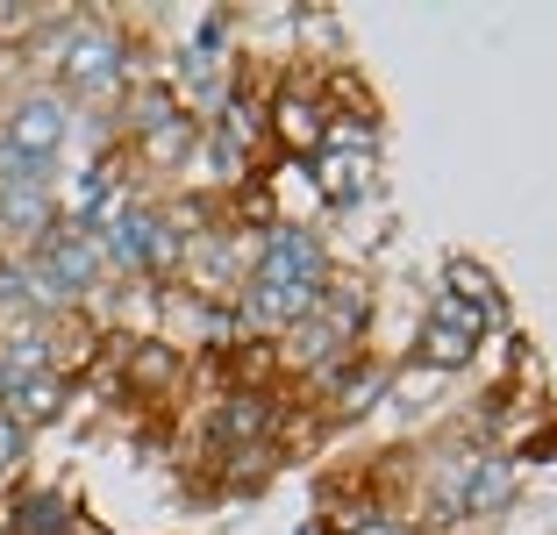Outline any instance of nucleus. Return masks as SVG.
I'll return each instance as SVG.
<instances>
[{
  "label": "nucleus",
  "mask_w": 557,
  "mask_h": 535,
  "mask_svg": "<svg viewBox=\"0 0 557 535\" xmlns=\"http://www.w3.org/2000/svg\"><path fill=\"white\" fill-rule=\"evenodd\" d=\"M322 300V293H308V286H286V278H272V272H250V293H244V314L258 328H278V322H308V308Z\"/></svg>",
  "instance_id": "obj_7"
},
{
  "label": "nucleus",
  "mask_w": 557,
  "mask_h": 535,
  "mask_svg": "<svg viewBox=\"0 0 557 535\" xmlns=\"http://www.w3.org/2000/svg\"><path fill=\"white\" fill-rule=\"evenodd\" d=\"M15 535H72V507L58 493H29L15 507Z\"/></svg>",
  "instance_id": "obj_13"
},
{
  "label": "nucleus",
  "mask_w": 557,
  "mask_h": 535,
  "mask_svg": "<svg viewBox=\"0 0 557 535\" xmlns=\"http://www.w3.org/2000/svg\"><path fill=\"white\" fill-rule=\"evenodd\" d=\"M336 336H344V322H294V350L300 357H322V350H336Z\"/></svg>",
  "instance_id": "obj_17"
},
{
  "label": "nucleus",
  "mask_w": 557,
  "mask_h": 535,
  "mask_svg": "<svg viewBox=\"0 0 557 535\" xmlns=\"http://www.w3.org/2000/svg\"><path fill=\"white\" fill-rule=\"evenodd\" d=\"M364 535H394V528H386V521H372V528H364Z\"/></svg>",
  "instance_id": "obj_21"
},
{
  "label": "nucleus",
  "mask_w": 557,
  "mask_h": 535,
  "mask_svg": "<svg viewBox=\"0 0 557 535\" xmlns=\"http://www.w3.org/2000/svg\"><path fill=\"white\" fill-rule=\"evenodd\" d=\"M50 194H44V178H8L0 186V236H22V244H44L50 236Z\"/></svg>",
  "instance_id": "obj_6"
},
{
  "label": "nucleus",
  "mask_w": 557,
  "mask_h": 535,
  "mask_svg": "<svg viewBox=\"0 0 557 535\" xmlns=\"http://www.w3.org/2000/svg\"><path fill=\"white\" fill-rule=\"evenodd\" d=\"M65 144V100L29 94L15 114H8V136H0V186L8 178H44V164Z\"/></svg>",
  "instance_id": "obj_1"
},
{
  "label": "nucleus",
  "mask_w": 557,
  "mask_h": 535,
  "mask_svg": "<svg viewBox=\"0 0 557 535\" xmlns=\"http://www.w3.org/2000/svg\"><path fill=\"white\" fill-rule=\"evenodd\" d=\"M508 493H515V464H508V457H486V464H472L458 507H465V514H500V507H508Z\"/></svg>",
  "instance_id": "obj_10"
},
{
  "label": "nucleus",
  "mask_w": 557,
  "mask_h": 535,
  "mask_svg": "<svg viewBox=\"0 0 557 535\" xmlns=\"http://www.w3.org/2000/svg\"><path fill=\"white\" fill-rule=\"evenodd\" d=\"M472 350H479V314L458 308V300H443V308L429 314V328H422V364L458 372V364H472Z\"/></svg>",
  "instance_id": "obj_4"
},
{
  "label": "nucleus",
  "mask_w": 557,
  "mask_h": 535,
  "mask_svg": "<svg viewBox=\"0 0 557 535\" xmlns=\"http://www.w3.org/2000/svg\"><path fill=\"white\" fill-rule=\"evenodd\" d=\"M94 236H108V250H115L122 264H136V272L172 258V228L144 208H122V214H108V222H94Z\"/></svg>",
  "instance_id": "obj_2"
},
{
  "label": "nucleus",
  "mask_w": 557,
  "mask_h": 535,
  "mask_svg": "<svg viewBox=\"0 0 557 535\" xmlns=\"http://www.w3.org/2000/svg\"><path fill=\"white\" fill-rule=\"evenodd\" d=\"M136 122H144V129H180V100H172V86L136 94Z\"/></svg>",
  "instance_id": "obj_16"
},
{
  "label": "nucleus",
  "mask_w": 557,
  "mask_h": 535,
  "mask_svg": "<svg viewBox=\"0 0 557 535\" xmlns=\"http://www.w3.org/2000/svg\"><path fill=\"white\" fill-rule=\"evenodd\" d=\"M22 457H29V428H15L8 414H0V471H15Z\"/></svg>",
  "instance_id": "obj_18"
},
{
  "label": "nucleus",
  "mask_w": 557,
  "mask_h": 535,
  "mask_svg": "<svg viewBox=\"0 0 557 535\" xmlns=\"http://www.w3.org/2000/svg\"><path fill=\"white\" fill-rule=\"evenodd\" d=\"M58 72H65L72 94H108L115 72H122V43L115 36H72L65 58H58Z\"/></svg>",
  "instance_id": "obj_5"
},
{
  "label": "nucleus",
  "mask_w": 557,
  "mask_h": 535,
  "mask_svg": "<svg viewBox=\"0 0 557 535\" xmlns=\"http://www.w3.org/2000/svg\"><path fill=\"white\" fill-rule=\"evenodd\" d=\"M236 208H244V222H264V208H272V200H264V186H244V200H236Z\"/></svg>",
  "instance_id": "obj_19"
},
{
  "label": "nucleus",
  "mask_w": 557,
  "mask_h": 535,
  "mask_svg": "<svg viewBox=\"0 0 557 535\" xmlns=\"http://www.w3.org/2000/svg\"><path fill=\"white\" fill-rule=\"evenodd\" d=\"M214 436H222V443H258V436H272V400H264V393H236V400L214 414Z\"/></svg>",
  "instance_id": "obj_11"
},
{
  "label": "nucleus",
  "mask_w": 557,
  "mask_h": 535,
  "mask_svg": "<svg viewBox=\"0 0 557 535\" xmlns=\"http://www.w3.org/2000/svg\"><path fill=\"white\" fill-rule=\"evenodd\" d=\"M164 378H172V350H164V343H136V357H129V386H164Z\"/></svg>",
  "instance_id": "obj_15"
},
{
  "label": "nucleus",
  "mask_w": 557,
  "mask_h": 535,
  "mask_svg": "<svg viewBox=\"0 0 557 535\" xmlns=\"http://www.w3.org/2000/svg\"><path fill=\"white\" fill-rule=\"evenodd\" d=\"M364 178H372V158H364V150H329L322 172H314V186H322L329 200H358Z\"/></svg>",
  "instance_id": "obj_12"
},
{
  "label": "nucleus",
  "mask_w": 557,
  "mask_h": 535,
  "mask_svg": "<svg viewBox=\"0 0 557 535\" xmlns=\"http://www.w3.org/2000/svg\"><path fill=\"white\" fill-rule=\"evenodd\" d=\"M214 72H222V22H208V29L194 36V50H186V79H194L200 94H214Z\"/></svg>",
  "instance_id": "obj_14"
},
{
  "label": "nucleus",
  "mask_w": 557,
  "mask_h": 535,
  "mask_svg": "<svg viewBox=\"0 0 557 535\" xmlns=\"http://www.w3.org/2000/svg\"><path fill=\"white\" fill-rule=\"evenodd\" d=\"M8 386H15V378H8V364H0V400H8Z\"/></svg>",
  "instance_id": "obj_20"
},
{
  "label": "nucleus",
  "mask_w": 557,
  "mask_h": 535,
  "mask_svg": "<svg viewBox=\"0 0 557 535\" xmlns=\"http://www.w3.org/2000/svg\"><path fill=\"white\" fill-rule=\"evenodd\" d=\"M272 129H278V144H286V150H300V158H308V150L329 144V114L314 108L308 94H286V100L272 108Z\"/></svg>",
  "instance_id": "obj_9"
},
{
  "label": "nucleus",
  "mask_w": 557,
  "mask_h": 535,
  "mask_svg": "<svg viewBox=\"0 0 557 535\" xmlns=\"http://www.w3.org/2000/svg\"><path fill=\"white\" fill-rule=\"evenodd\" d=\"M258 272L286 278V286H308V293H322V278H329V258H322V244H314V228H272V244H264Z\"/></svg>",
  "instance_id": "obj_3"
},
{
  "label": "nucleus",
  "mask_w": 557,
  "mask_h": 535,
  "mask_svg": "<svg viewBox=\"0 0 557 535\" xmlns=\"http://www.w3.org/2000/svg\"><path fill=\"white\" fill-rule=\"evenodd\" d=\"M58 407H65V378H58V372H36V378H15V386H8L0 414H8L15 428H36V422H50Z\"/></svg>",
  "instance_id": "obj_8"
}]
</instances>
